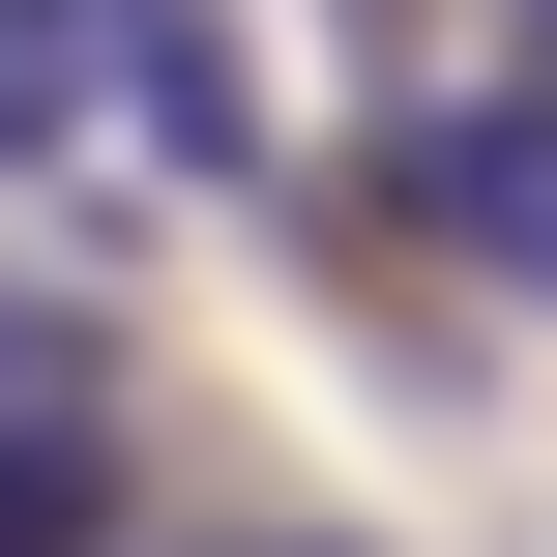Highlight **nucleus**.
<instances>
[{"label":"nucleus","mask_w":557,"mask_h":557,"mask_svg":"<svg viewBox=\"0 0 557 557\" xmlns=\"http://www.w3.org/2000/svg\"><path fill=\"white\" fill-rule=\"evenodd\" d=\"M411 206H441L499 294H557V88H470V117H411Z\"/></svg>","instance_id":"f257e3e1"},{"label":"nucleus","mask_w":557,"mask_h":557,"mask_svg":"<svg viewBox=\"0 0 557 557\" xmlns=\"http://www.w3.org/2000/svg\"><path fill=\"white\" fill-rule=\"evenodd\" d=\"M0 557H117V411H59V441H0Z\"/></svg>","instance_id":"f03ea898"},{"label":"nucleus","mask_w":557,"mask_h":557,"mask_svg":"<svg viewBox=\"0 0 557 557\" xmlns=\"http://www.w3.org/2000/svg\"><path fill=\"white\" fill-rule=\"evenodd\" d=\"M147 0H0V88H59V59H117Z\"/></svg>","instance_id":"7ed1b4c3"},{"label":"nucleus","mask_w":557,"mask_h":557,"mask_svg":"<svg viewBox=\"0 0 557 557\" xmlns=\"http://www.w3.org/2000/svg\"><path fill=\"white\" fill-rule=\"evenodd\" d=\"M529 88H557V0H529Z\"/></svg>","instance_id":"20e7f679"}]
</instances>
